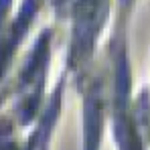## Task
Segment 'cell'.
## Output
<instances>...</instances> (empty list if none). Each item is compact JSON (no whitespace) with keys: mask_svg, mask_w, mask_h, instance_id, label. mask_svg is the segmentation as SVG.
<instances>
[{"mask_svg":"<svg viewBox=\"0 0 150 150\" xmlns=\"http://www.w3.org/2000/svg\"><path fill=\"white\" fill-rule=\"evenodd\" d=\"M108 0H75V35H73V59L85 57L96 41L103 16H105Z\"/></svg>","mask_w":150,"mask_h":150,"instance_id":"obj_1","label":"cell"},{"mask_svg":"<svg viewBox=\"0 0 150 150\" xmlns=\"http://www.w3.org/2000/svg\"><path fill=\"white\" fill-rule=\"evenodd\" d=\"M128 101H130V69L126 57H120L116 71V136L120 150H142L130 118Z\"/></svg>","mask_w":150,"mask_h":150,"instance_id":"obj_2","label":"cell"},{"mask_svg":"<svg viewBox=\"0 0 150 150\" xmlns=\"http://www.w3.org/2000/svg\"><path fill=\"white\" fill-rule=\"evenodd\" d=\"M101 134V100L100 89H91L85 101V150H98Z\"/></svg>","mask_w":150,"mask_h":150,"instance_id":"obj_3","label":"cell"},{"mask_svg":"<svg viewBox=\"0 0 150 150\" xmlns=\"http://www.w3.org/2000/svg\"><path fill=\"white\" fill-rule=\"evenodd\" d=\"M6 6H8V0H0V21H2V16H4Z\"/></svg>","mask_w":150,"mask_h":150,"instance_id":"obj_4","label":"cell"}]
</instances>
